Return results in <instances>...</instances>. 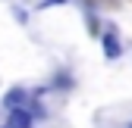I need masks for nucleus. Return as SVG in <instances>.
<instances>
[{
    "label": "nucleus",
    "mask_w": 132,
    "mask_h": 128,
    "mask_svg": "<svg viewBox=\"0 0 132 128\" xmlns=\"http://www.w3.org/2000/svg\"><path fill=\"white\" fill-rule=\"evenodd\" d=\"M3 106L10 109H25L28 106V91H22V88H13V91H6V97H3Z\"/></svg>",
    "instance_id": "nucleus-1"
},
{
    "label": "nucleus",
    "mask_w": 132,
    "mask_h": 128,
    "mask_svg": "<svg viewBox=\"0 0 132 128\" xmlns=\"http://www.w3.org/2000/svg\"><path fill=\"white\" fill-rule=\"evenodd\" d=\"M31 125H35V119H31L28 109H13L6 119V128H31Z\"/></svg>",
    "instance_id": "nucleus-2"
},
{
    "label": "nucleus",
    "mask_w": 132,
    "mask_h": 128,
    "mask_svg": "<svg viewBox=\"0 0 132 128\" xmlns=\"http://www.w3.org/2000/svg\"><path fill=\"white\" fill-rule=\"evenodd\" d=\"M101 41H104V56H107V59H117V56L123 53V47H120V38L113 35V31H104V38H101Z\"/></svg>",
    "instance_id": "nucleus-3"
},
{
    "label": "nucleus",
    "mask_w": 132,
    "mask_h": 128,
    "mask_svg": "<svg viewBox=\"0 0 132 128\" xmlns=\"http://www.w3.org/2000/svg\"><path fill=\"white\" fill-rule=\"evenodd\" d=\"M129 128H132V125H129Z\"/></svg>",
    "instance_id": "nucleus-4"
}]
</instances>
